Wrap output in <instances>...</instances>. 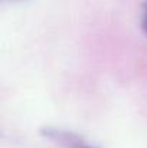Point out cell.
I'll use <instances>...</instances> for the list:
<instances>
[{
  "mask_svg": "<svg viewBox=\"0 0 147 148\" xmlns=\"http://www.w3.org/2000/svg\"><path fill=\"white\" fill-rule=\"evenodd\" d=\"M141 26H143V30L147 35V1L143 6V14H141Z\"/></svg>",
  "mask_w": 147,
  "mask_h": 148,
  "instance_id": "cell-1",
  "label": "cell"
}]
</instances>
